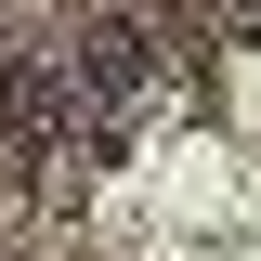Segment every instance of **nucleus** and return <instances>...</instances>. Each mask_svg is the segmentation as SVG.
<instances>
[{
  "mask_svg": "<svg viewBox=\"0 0 261 261\" xmlns=\"http://www.w3.org/2000/svg\"><path fill=\"white\" fill-rule=\"evenodd\" d=\"M65 79H79V130L118 144L130 118L170 105V39H157V27H92L79 53H65Z\"/></svg>",
  "mask_w": 261,
  "mask_h": 261,
  "instance_id": "nucleus-1",
  "label": "nucleus"
},
{
  "mask_svg": "<svg viewBox=\"0 0 261 261\" xmlns=\"http://www.w3.org/2000/svg\"><path fill=\"white\" fill-rule=\"evenodd\" d=\"M222 27H261V0H222Z\"/></svg>",
  "mask_w": 261,
  "mask_h": 261,
  "instance_id": "nucleus-2",
  "label": "nucleus"
}]
</instances>
